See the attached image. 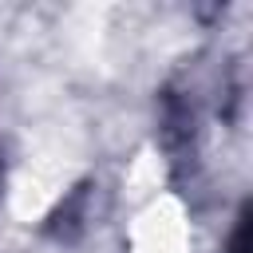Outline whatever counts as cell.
<instances>
[{"label": "cell", "instance_id": "1", "mask_svg": "<svg viewBox=\"0 0 253 253\" xmlns=\"http://www.w3.org/2000/svg\"><path fill=\"white\" fill-rule=\"evenodd\" d=\"M91 198H95V182H79L43 221V233L55 241H79L87 221H91Z\"/></svg>", "mask_w": 253, "mask_h": 253}, {"label": "cell", "instance_id": "2", "mask_svg": "<svg viewBox=\"0 0 253 253\" xmlns=\"http://www.w3.org/2000/svg\"><path fill=\"white\" fill-rule=\"evenodd\" d=\"M229 253H249V206H241L233 237H229Z\"/></svg>", "mask_w": 253, "mask_h": 253}, {"label": "cell", "instance_id": "3", "mask_svg": "<svg viewBox=\"0 0 253 253\" xmlns=\"http://www.w3.org/2000/svg\"><path fill=\"white\" fill-rule=\"evenodd\" d=\"M0 186H4V158H0Z\"/></svg>", "mask_w": 253, "mask_h": 253}]
</instances>
